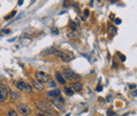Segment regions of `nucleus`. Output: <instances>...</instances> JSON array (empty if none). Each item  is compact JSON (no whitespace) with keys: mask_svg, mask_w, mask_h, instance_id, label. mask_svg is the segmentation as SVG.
Listing matches in <instances>:
<instances>
[{"mask_svg":"<svg viewBox=\"0 0 137 116\" xmlns=\"http://www.w3.org/2000/svg\"><path fill=\"white\" fill-rule=\"evenodd\" d=\"M64 92L65 94L69 95V96H72L74 94V89L73 88H69V86H67V88H64Z\"/></svg>","mask_w":137,"mask_h":116,"instance_id":"15","label":"nucleus"},{"mask_svg":"<svg viewBox=\"0 0 137 116\" xmlns=\"http://www.w3.org/2000/svg\"><path fill=\"white\" fill-rule=\"evenodd\" d=\"M132 96H133V97H136V96H137V90H135L134 92H132Z\"/></svg>","mask_w":137,"mask_h":116,"instance_id":"25","label":"nucleus"},{"mask_svg":"<svg viewBox=\"0 0 137 116\" xmlns=\"http://www.w3.org/2000/svg\"><path fill=\"white\" fill-rule=\"evenodd\" d=\"M22 3H23V0H19V1H18V4H19V5H21Z\"/></svg>","mask_w":137,"mask_h":116,"instance_id":"31","label":"nucleus"},{"mask_svg":"<svg viewBox=\"0 0 137 116\" xmlns=\"http://www.w3.org/2000/svg\"><path fill=\"white\" fill-rule=\"evenodd\" d=\"M2 32H3L4 34H9V33H10L11 31H10V30H4V31H2Z\"/></svg>","mask_w":137,"mask_h":116,"instance_id":"30","label":"nucleus"},{"mask_svg":"<svg viewBox=\"0 0 137 116\" xmlns=\"http://www.w3.org/2000/svg\"><path fill=\"white\" fill-rule=\"evenodd\" d=\"M96 90H97V92H100L101 90H102V86H101V85H98V86H97V89H96Z\"/></svg>","mask_w":137,"mask_h":116,"instance_id":"26","label":"nucleus"},{"mask_svg":"<svg viewBox=\"0 0 137 116\" xmlns=\"http://www.w3.org/2000/svg\"><path fill=\"white\" fill-rule=\"evenodd\" d=\"M36 79L39 80L40 82H49L51 80V76L44 72H37L36 73Z\"/></svg>","mask_w":137,"mask_h":116,"instance_id":"8","label":"nucleus"},{"mask_svg":"<svg viewBox=\"0 0 137 116\" xmlns=\"http://www.w3.org/2000/svg\"><path fill=\"white\" fill-rule=\"evenodd\" d=\"M37 116H49V115H47V114H45V113L40 112V113H38V114H37Z\"/></svg>","mask_w":137,"mask_h":116,"instance_id":"24","label":"nucleus"},{"mask_svg":"<svg viewBox=\"0 0 137 116\" xmlns=\"http://www.w3.org/2000/svg\"><path fill=\"white\" fill-rule=\"evenodd\" d=\"M17 110H18V112L21 114V115H24V116H28L31 114V108H30L28 104L25 103H19L17 104Z\"/></svg>","mask_w":137,"mask_h":116,"instance_id":"5","label":"nucleus"},{"mask_svg":"<svg viewBox=\"0 0 137 116\" xmlns=\"http://www.w3.org/2000/svg\"><path fill=\"white\" fill-rule=\"evenodd\" d=\"M47 96L51 97V98H55V97H58V96H60V90H52L50 91L49 93H47Z\"/></svg>","mask_w":137,"mask_h":116,"instance_id":"11","label":"nucleus"},{"mask_svg":"<svg viewBox=\"0 0 137 116\" xmlns=\"http://www.w3.org/2000/svg\"><path fill=\"white\" fill-rule=\"evenodd\" d=\"M9 97V90L7 85L0 83V102H4Z\"/></svg>","mask_w":137,"mask_h":116,"instance_id":"6","label":"nucleus"},{"mask_svg":"<svg viewBox=\"0 0 137 116\" xmlns=\"http://www.w3.org/2000/svg\"><path fill=\"white\" fill-rule=\"evenodd\" d=\"M33 85L35 86V89H37L38 91H42V90L44 89V86H43L42 82H40V81L37 80V79L33 80Z\"/></svg>","mask_w":137,"mask_h":116,"instance_id":"10","label":"nucleus"},{"mask_svg":"<svg viewBox=\"0 0 137 116\" xmlns=\"http://www.w3.org/2000/svg\"><path fill=\"white\" fill-rule=\"evenodd\" d=\"M129 86H130V89H135L136 88V84H130Z\"/></svg>","mask_w":137,"mask_h":116,"instance_id":"29","label":"nucleus"},{"mask_svg":"<svg viewBox=\"0 0 137 116\" xmlns=\"http://www.w3.org/2000/svg\"><path fill=\"white\" fill-rule=\"evenodd\" d=\"M72 88L74 89V91L79 92V91H81V90H82V83H81V82H79V81H76V82H74V83H73V86H72Z\"/></svg>","mask_w":137,"mask_h":116,"instance_id":"12","label":"nucleus"},{"mask_svg":"<svg viewBox=\"0 0 137 116\" xmlns=\"http://www.w3.org/2000/svg\"><path fill=\"white\" fill-rule=\"evenodd\" d=\"M69 5H70L69 0H64V2H63V7H64V8H69Z\"/></svg>","mask_w":137,"mask_h":116,"instance_id":"20","label":"nucleus"},{"mask_svg":"<svg viewBox=\"0 0 137 116\" xmlns=\"http://www.w3.org/2000/svg\"><path fill=\"white\" fill-rule=\"evenodd\" d=\"M7 116H19V115H18V113L15 111V110H12L11 109V110H9V111H8Z\"/></svg>","mask_w":137,"mask_h":116,"instance_id":"16","label":"nucleus"},{"mask_svg":"<svg viewBox=\"0 0 137 116\" xmlns=\"http://www.w3.org/2000/svg\"><path fill=\"white\" fill-rule=\"evenodd\" d=\"M49 85H50V86H54V88H55V86H56V83L54 82V81L50 80V81H49Z\"/></svg>","mask_w":137,"mask_h":116,"instance_id":"22","label":"nucleus"},{"mask_svg":"<svg viewBox=\"0 0 137 116\" xmlns=\"http://www.w3.org/2000/svg\"><path fill=\"white\" fill-rule=\"evenodd\" d=\"M119 55H120V54H119ZM120 57H121L120 59H121L122 61H124V60H126V56H124V55H120Z\"/></svg>","mask_w":137,"mask_h":116,"instance_id":"27","label":"nucleus"},{"mask_svg":"<svg viewBox=\"0 0 137 116\" xmlns=\"http://www.w3.org/2000/svg\"><path fill=\"white\" fill-rule=\"evenodd\" d=\"M52 103H53V106H54L56 109L59 110V111H62L63 108H64V100H63V98L60 97V96L53 98Z\"/></svg>","mask_w":137,"mask_h":116,"instance_id":"7","label":"nucleus"},{"mask_svg":"<svg viewBox=\"0 0 137 116\" xmlns=\"http://www.w3.org/2000/svg\"><path fill=\"white\" fill-rule=\"evenodd\" d=\"M36 107L40 112L45 113L47 115H54V109L49 102L44 100H37L36 101Z\"/></svg>","mask_w":137,"mask_h":116,"instance_id":"1","label":"nucleus"},{"mask_svg":"<svg viewBox=\"0 0 137 116\" xmlns=\"http://www.w3.org/2000/svg\"><path fill=\"white\" fill-rule=\"evenodd\" d=\"M116 1H117V0H111V2H112V3H114V2H116Z\"/></svg>","mask_w":137,"mask_h":116,"instance_id":"33","label":"nucleus"},{"mask_svg":"<svg viewBox=\"0 0 137 116\" xmlns=\"http://www.w3.org/2000/svg\"><path fill=\"white\" fill-rule=\"evenodd\" d=\"M55 76H56V80H57L60 84H64V83H65V78H64V76H63V74H61L60 72H56Z\"/></svg>","mask_w":137,"mask_h":116,"instance_id":"9","label":"nucleus"},{"mask_svg":"<svg viewBox=\"0 0 137 116\" xmlns=\"http://www.w3.org/2000/svg\"><path fill=\"white\" fill-rule=\"evenodd\" d=\"M116 32H117V30H116V27H115L114 25L110 24V25L108 26V33H109L110 35H114Z\"/></svg>","mask_w":137,"mask_h":116,"instance_id":"14","label":"nucleus"},{"mask_svg":"<svg viewBox=\"0 0 137 116\" xmlns=\"http://www.w3.org/2000/svg\"><path fill=\"white\" fill-rule=\"evenodd\" d=\"M106 115H108V116H113V115H114V112H113V111H112V110L110 109V110H109V111H108V112H106Z\"/></svg>","mask_w":137,"mask_h":116,"instance_id":"21","label":"nucleus"},{"mask_svg":"<svg viewBox=\"0 0 137 116\" xmlns=\"http://www.w3.org/2000/svg\"><path fill=\"white\" fill-rule=\"evenodd\" d=\"M83 14H85V16H83V20H86V18H87V17L89 16V14H90V12H89V10L87 9V10H85V12H83Z\"/></svg>","mask_w":137,"mask_h":116,"instance_id":"18","label":"nucleus"},{"mask_svg":"<svg viewBox=\"0 0 137 116\" xmlns=\"http://www.w3.org/2000/svg\"><path fill=\"white\" fill-rule=\"evenodd\" d=\"M51 53H53L54 55L58 56L63 62H70L71 60L73 59V56L71 55V54H69V53H67V52H61V51L53 50V51H51Z\"/></svg>","mask_w":137,"mask_h":116,"instance_id":"2","label":"nucleus"},{"mask_svg":"<svg viewBox=\"0 0 137 116\" xmlns=\"http://www.w3.org/2000/svg\"><path fill=\"white\" fill-rule=\"evenodd\" d=\"M62 74H63L64 78L70 80V81H75V80H79L80 79L79 75L76 74L75 72H73L72 70H70V69H63Z\"/></svg>","mask_w":137,"mask_h":116,"instance_id":"3","label":"nucleus"},{"mask_svg":"<svg viewBox=\"0 0 137 116\" xmlns=\"http://www.w3.org/2000/svg\"><path fill=\"white\" fill-rule=\"evenodd\" d=\"M110 17H111L112 19H114V15H113V14H111V15H110Z\"/></svg>","mask_w":137,"mask_h":116,"instance_id":"32","label":"nucleus"},{"mask_svg":"<svg viewBox=\"0 0 137 116\" xmlns=\"http://www.w3.org/2000/svg\"><path fill=\"white\" fill-rule=\"evenodd\" d=\"M11 97H12V100H18L20 98V94L18 92H14L12 91L11 92Z\"/></svg>","mask_w":137,"mask_h":116,"instance_id":"13","label":"nucleus"},{"mask_svg":"<svg viewBox=\"0 0 137 116\" xmlns=\"http://www.w3.org/2000/svg\"><path fill=\"white\" fill-rule=\"evenodd\" d=\"M15 15H16V11H14V12H13V13H12V14H10L9 16H7V17H5V19H7V20H8V19L12 18V17H14Z\"/></svg>","mask_w":137,"mask_h":116,"instance_id":"19","label":"nucleus"},{"mask_svg":"<svg viewBox=\"0 0 137 116\" xmlns=\"http://www.w3.org/2000/svg\"><path fill=\"white\" fill-rule=\"evenodd\" d=\"M115 24H120L121 23V19H119V18H115Z\"/></svg>","mask_w":137,"mask_h":116,"instance_id":"23","label":"nucleus"},{"mask_svg":"<svg viewBox=\"0 0 137 116\" xmlns=\"http://www.w3.org/2000/svg\"><path fill=\"white\" fill-rule=\"evenodd\" d=\"M52 31H53V33H54V34H56V35L58 34V30H57V28H53Z\"/></svg>","mask_w":137,"mask_h":116,"instance_id":"28","label":"nucleus"},{"mask_svg":"<svg viewBox=\"0 0 137 116\" xmlns=\"http://www.w3.org/2000/svg\"><path fill=\"white\" fill-rule=\"evenodd\" d=\"M16 86L18 88L19 91H22V92H32L33 91V86L25 82V81H18L16 82Z\"/></svg>","mask_w":137,"mask_h":116,"instance_id":"4","label":"nucleus"},{"mask_svg":"<svg viewBox=\"0 0 137 116\" xmlns=\"http://www.w3.org/2000/svg\"><path fill=\"white\" fill-rule=\"evenodd\" d=\"M103 1V0H98V2H102Z\"/></svg>","mask_w":137,"mask_h":116,"instance_id":"34","label":"nucleus"},{"mask_svg":"<svg viewBox=\"0 0 137 116\" xmlns=\"http://www.w3.org/2000/svg\"><path fill=\"white\" fill-rule=\"evenodd\" d=\"M70 26H71V30H72L73 32H75V31L77 30V25H76L75 22H71V23H70Z\"/></svg>","mask_w":137,"mask_h":116,"instance_id":"17","label":"nucleus"}]
</instances>
